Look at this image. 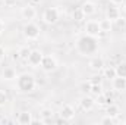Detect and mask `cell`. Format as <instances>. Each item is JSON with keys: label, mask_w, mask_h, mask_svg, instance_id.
I'll list each match as a JSON object with an SVG mask.
<instances>
[{"label": "cell", "mask_w": 126, "mask_h": 125, "mask_svg": "<svg viewBox=\"0 0 126 125\" xmlns=\"http://www.w3.org/2000/svg\"><path fill=\"white\" fill-rule=\"evenodd\" d=\"M90 68L95 71V72H100L103 68H104V59L101 56H94L91 61H90Z\"/></svg>", "instance_id": "obj_16"}, {"label": "cell", "mask_w": 126, "mask_h": 125, "mask_svg": "<svg viewBox=\"0 0 126 125\" xmlns=\"http://www.w3.org/2000/svg\"><path fill=\"white\" fill-rule=\"evenodd\" d=\"M116 74L117 77H126V62H119L116 65Z\"/></svg>", "instance_id": "obj_21"}, {"label": "cell", "mask_w": 126, "mask_h": 125, "mask_svg": "<svg viewBox=\"0 0 126 125\" xmlns=\"http://www.w3.org/2000/svg\"><path fill=\"white\" fill-rule=\"evenodd\" d=\"M43 58H44V55H43V52H41V50H31V53H30V56H28L27 62L30 63L32 68H37V66H40V65H41Z\"/></svg>", "instance_id": "obj_9"}, {"label": "cell", "mask_w": 126, "mask_h": 125, "mask_svg": "<svg viewBox=\"0 0 126 125\" xmlns=\"http://www.w3.org/2000/svg\"><path fill=\"white\" fill-rule=\"evenodd\" d=\"M84 30H85V34L93 35V37H98V35L101 34L100 22H98V21H95V19H88V21L85 22Z\"/></svg>", "instance_id": "obj_5"}, {"label": "cell", "mask_w": 126, "mask_h": 125, "mask_svg": "<svg viewBox=\"0 0 126 125\" xmlns=\"http://www.w3.org/2000/svg\"><path fill=\"white\" fill-rule=\"evenodd\" d=\"M95 104H98V106L107 104V97H106V94L101 93V94H98V96H95Z\"/></svg>", "instance_id": "obj_23"}, {"label": "cell", "mask_w": 126, "mask_h": 125, "mask_svg": "<svg viewBox=\"0 0 126 125\" xmlns=\"http://www.w3.org/2000/svg\"><path fill=\"white\" fill-rule=\"evenodd\" d=\"M22 32H24V37H25L27 40H37V38L40 37V34H41V28H40L37 24H34L32 21H28V22L24 25Z\"/></svg>", "instance_id": "obj_3"}, {"label": "cell", "mask_w": 126, "mask_h": 125, "mask_svg": "<svg viewBox=\"0 0 126 125\" xmlns=\"http://www.w3.org/2000/svg\"><path fill=\"white\" fill-rule=\"evenodd\" d=\"M125 0H110V3H114V4H123Z\"/></svg>", "instance_id": "obj_34"}, {"label": "cell", "mask_w": 126, "mask_h": 125, "mask_svg": "<svg viewBox=\"0 0 126 125\" xmlns=\"http://www.w3.org/2000/svg\"><path fill=\"white\" fill-rule=\"evenodd\" d=\"M81 10H82V13L85 15V18L93 16V15H95V12H97L95 3H93V1H84V3L81 4Z\"/></svg>", "instance_id": "obj_13"}, {"label": "cell", "mask_w": 126, "mask_h": 125, "mask_svg": "<svg viewBox=\"0 0 126 125\" xmlns=\"http://www.w3.org/2000/svg\"><path fill=\"white\" fill-rule=\"evenodd\" d=\"M59 1H67V0H59Z\"/></svg>", "instance_id": "obj_37"}, {"label": "cell", "mask_w": 126, "mask_h": 125, "mask_svg": "<svg viewBox=\"0 0 126 125\" xmlns=\"http://www.w3.org/2000/svg\"><path fill=\"white\" fill-rule=\"evenodd\" d=\"M114 77H117V74H116V66H104V68H103V78L111 81Z\"/></svg>", "instance_id": "obj_17"}, {"label": "cell", "mask_w": 126, "mask_h": 125, "mask_svg": "<svg viewBox=\"0 0 126 125\" xmlns=\"http://www.w3.org/2000/svg\"><path fill=\"white\" fill-rule=\"evenodd\" d=\"M7 102H9V96H7V93H6L4 90H0V107L6 106Z\"/></svg>", "instance_id": "obj_25"}, {"label": "cell", "mask_w": 126, "mask_h": 125, "mask_svg": "<svg viewBox=\"0 0 126 125\" xmlns=\"http://www.w3.org/2000/svg\"><path fill=\"white\" fill-rule=\"evenodd\" d=\"M3 31H4V22H3V21L0 19V35L3 34Z\"/></svg>", "instance_id": "obj_33"}, {"label": "cell", "mask_w": 126, "mask_h": 125, "mask_svg": "<svg viewBox=\"0 0 126 125\" xmlns=\"http://www.w3.org/2000/svg\"><path fill=\"white\" fill-rule=\"evenodd\" d=\"M40 116H41V119L53 118V110H51V109H48V107H46V109H41V112H40Z\"/></svg>", "instance_id": "obj_24"}, {"label": "cell", "mask_w": 126, "mask_h": 125, "mask_svg": "<svg viewBox=\"0 0 126 125\" xmlns=\"http://www.w3.org/2000/svg\"><path fill=\"white\" fill-rule=\"evenodd\" d=\"M21 15H22V18H24L25 21H32V19H35V16H37V10H35V7H34L32 4H27V6L22 7Z\"/></svg>", "instance_id": "obj_12"}, {"label": "cell", "mask_w": 126, "mask_h": 125, "mask_svg": "<svg viewBox=\"0 0 126 125\" xmlns=\"http://www.w3.org/2000/svg\"><path fill=\"white\" fill-rule=\"evenodd\" d=\"M59 115H60V119H62V121L69 122V121H72V119L75 118L76 112H75V107H73L72 104H63L62 109H60V112H59Z\"/></svg>", "instance_id": "obj_7"}, {"label": "cell", "mask_w": 126, "mask_h": 125, "mask_svg": "<svg viewBox=\"0 0 126 125\" xmlns=\"http://www.w3.org/2000/svg\"><path fill=\"white\" fill-rule=\"evenodd\" d=\"M100 22V28H101V32H110V30H111V21L110 19H107V18H104V19H100L98 21Z\"/></svg>", "instance_id": "obj_19"}, {"label": "cell", "mask_w": 126, "mask_h": 125, "mask_svg": "<svg viewBox=\"0 0 126 125\" xmlns=\"http://www.w3.org/2000/svg\"><path fill=\"white\" fill-rule=\"evenodd\" d=\"M37 87V78L31 72H24L16 78V88L21 93H32Z\"/></svg>", "instance_id": "obj_2"}, {"label": "cell", "mask_w": 126, "mask_h": 125, "mask_svg": "<svg viewBox=\"0 0 126 125\" xmlns=\"http://www.w3.org/2000/svg\"><path fill=\"white\" fill-rule=\"evenodd\" d=\"M122 15H120V9L117 7V4H114V3H109L107 4V7H106V18L107 19H110L111 22H114L117 18H120Z\"/></svg>", "instance_id": "obj_8"}, {"label": "cell", "mask_w": 126, "mask_h": 125, "mask_svg": "<svg viewBox=\"0 0 126 125\" xmlns=\"http://www.w3.org/2000/svg\"><path fill=\"white\" fill-rule=\"evenodd\" d=\"M32 121H34V118H32V113L30 110L21 112L18 115V118H16V122L19 125H30V124H32Z\"/></svg>", "instance_id": "obj_14"}, {"label": "cell", "mask_w": 126, "mask_h": 125, "mask_svg": "<svg viewBox=\"0 0 126 125\" xmlns=\"http://www.w3.org/2000/svg\"><path fill=\"white\" fill-rule=\"evenodd\" d=\"M4 7H15L18 4V0H3Z\"/></svg>", "instance_id": "obj_30"}, {"label": "cell", "mask_w": 126, "mask_h": 125, "mask_svg": "<svg viewBox=\"0 0 126 125\" xmlns=\"http://www.w3.org/2000/svg\"><path fill=\"white\" fill-rule=\"evenodd\" d=\"M100 124H101V125H111V124H114V118H111V116L106 115V116H103V118H101Z\"/></svg>", "instance_id": "obj_27"}, {"label": "cell", "mask_w": 126, "mask_h": 125, "mask_svg": "<svg viewBox=\"0 0 126 125\" xmlns=\"http://www.w3.org/2000/svg\"><path fill=\"white\" fill-rule=\"evenodd\" d=\"M101 75H94V77H91L90 78V83L91 84H101Z\"/></svg>", "instance_id": "obj_31"}, {"label": "cell", "mask_w": 126, "mask_h": 125, "mask_svg": "<svg viewBox=\"0 0 126 125\" xmlns=\"http://www.w3.org/2000/svg\"><path fill=\"white\" fill-rule=\"evenodd\" d=\"M73 19L75 21H82V19H85V15L82 13V10H81V7H78V9H75L73 10Z\"/></svg>", "instance_id": "obj_26"}, {"label": "cell", "mask_w": 126, "mask_h": 125, "mask_svg": "<svg viewBox=\"0 0 126 125\" xmlns=\"http://www.w3.org/2000/svg\"><path fill=\"white\" fill-rule=\"evenodd\" d=\"M123 10H125V12H126V0H125V1H123Z\"/></svg>", "instance_id": "obj_35"}, {"label": "cell", "mask_w": 126, "mask_h": 125, "mask_svg": "<svg viewBox=\"0 0 126 125\" xmlns=\"http://www.w3.org/2000/svg\"><path fill=\"white\" fill-rule=\"evenodd\" d=\"M60 18V13H59V9L57 7H47L43 13V21L48 25H54Z\"/></svg>", "instance_id": "obj_4"}, {"label": "cell", "mask_w": 126, "mask_h": 125, "mask_svg": "<svg viewBox=\"0 0 126 125\" xmlns=\"http://www.w3.org/2000/svg\"><path fill=\"white\" fill-rule=\"evenodd\" d=\"M1 78H3L4 81H13V80L18 78V74H16L15 68H12V66H6V68L1 71Z\"/></svg>", "instance_id": "obj_15"}, {"label": "cell", "mask_w": 126, "mask_h": 125, "mask_svg": "<svg viewBox=\"0 0 126 125\" xmlns=\"http://www.w3.org/2000/svg\"><path fill=\"white\" fill-rule=\"evenodd\" d=\"M90 88H91V83H90V80H88V81H84V83L81 84V90H82V91L90 93Z\"/></svg>", "instance_id": "obj_29"}, {"label": "cell", "mask_w": 126, "mask_h": 125, "mask_svg": "<svg viewBox=\"0 0 126 125\" xmlns=\"http://www.w3.org/2000/svg\"><path fill=\"white\" fill-rule=\"evenodd\" d=\"M111 87L116 93L126 91V77H114L111 80Z\"/></svg>", "instance_id": "obj_11"}, {"label": "cell", "mask_w": 126, "mask_h": 125, "mask_svg": "<svg viewBox=\"0 0 126 125\" xmlns=\"http://www.w3.org/2000/svg\"><path fill=\"white\" fill-rule=\"evenodd\" d=\"M0 1H3V0H0Z\"/></svg>", "instance_id": "obj_38"}, {"label": "cell", "mask_w": 126, "mask_h": 125, "mask_svg": "<svg viewBox=\"0 0 126 125\" xmlns=\"http://www.w3.org/2000/svg\"><path fill=\"white\" fill-rule=\"evenodd\" d=\"M18 53H19V59L27 61L28 56H30V53H31V49H30L28 46H24V47H21V49L18 50Z\"/></svg>", "instance_id": "obj_20"}, {"label": "cell", "mask_w": 126, "mask_h": 125, "mask_svg": "<svg viewBox=\"0 0 126 125\" xmlns=\"http://www.w3.org/2000/svg\"><path fill=\"white\" fill-rule=\"evenodd\" d=\"M4 56H6V50L0 46V61H3V59H4Z\"/></svg>", "instance_id": "obj_32"}, {"label": "cell", "mask_w": 126, "mask_h": 125, "mask_svg": "<svg viewBox=\"0 0 126 125\" xmlns=\"http://www.w3.org/2000/svg\"><path fill=\"white\" fill-rule=\"evenodd\" d=\"M32 1H34V3H40V0H32Z\"/></svg>", "instance_id": "obj_36"}, {"label": "cell", "mask_w": 126, "mask_h": 125, "mask_svg": "<svg viewBox=\"0 0 126 125\" xmlns=\"http://www.w3.org/2000/svg\"><path fill=\"white\" fill-rule=\"evenodd\" d=\"M79 106H81L82 110L91 112V110L95 107V99L93 97V96H84V97L79 100Z\"/></svg>", "instance_id": "obj_10"}, {"label": "cell", "mask_w": 126, "mask_h": 125, "mask_svg": "<svg viewBox=\"0 0 126 125\" xmlns=\"http://www.w3.org/2000/svg\"><path fill=\"white\" fill-rule=\"evenodd\" d=\"M116 25H117V28H125L126 27V19L123 18V16H120V18H117L116 21Z\"/></svg>", "instance_id": "obj_28"}, {"label": "cell", "mask_w": 126, "mask_h": 125, "mask_svg": "<svg viewBox=\"0 0 126 125\" xmlns=\"http://www.w3.org/2000/svg\"><path fill=\"white\" fill-rule=\"evenodd\" d=\"M103 93V87H101V84H91V88H90V94L95 97V96H98V94Z\"/></svg>", "instance_id": "obj_22"}, {"label": "cell", "mask_w": 126, "mask_h": 125, "mask_svg": "<svg viewBox=\"0 0 126 125\" xmlns=\"http://www.w3.org/2000/svg\"><path fill=\"white\" fill-rule=\"evenodd\" d=\"M107 115L111 116V118H117V116L120 115V109H119V106L114 104V103L107 104Z\"/></svg>", "instance_id": "obj_18"}, {"label": "cell", "mask_w": 126, "mask_h": 125, "mask_svg": "<svg viewBox=\"0 0 126 125\" xmlns=\"http://www.w3.org/2000/svg\"><path fill=\"white\" fill-rule=\"evenodd\" d=\"M40 66H41V69H43L44 72H53V71H56V68H57V62H56V59H54L51 55H46V56L43 58Z\"/></svg>", "instance_id": "obj_6"}, {"label": "cell", "mask_w": 126, "mask_h": 125, "mask_svg": "<svg viewBox=\"0 0 126 125\" xmlns=\"http://www.w3.org/2000/svg\"><path fill=\"white\" fill-rule=\"evenodd\" d=\"M76 50L82 55V56H93L98 52V40L97 37L84 34L78 38L76 41Z\"/></svg>", "instance_id": "obj_1"}]
</instances>
